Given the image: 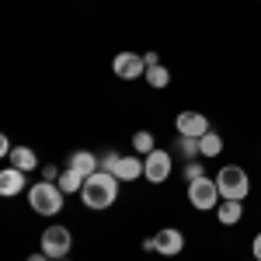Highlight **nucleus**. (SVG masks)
<instances>
[{"mask_svg": "<svg viewBox=\"0 0 261 261\" xmlns=\"http://www.w3.org/2000/svg\"><path fill=\"white\" fill-rule=\"evenodd\" d=\"M119 185L122 181L115 174H108V171H98V174H91V178L84 181V192L81 199L87 209H108V205H115L119 199Z\"/></svg>", "mask_w": 261, "mask_h": 261, "instance_id": "nucleus-1", "label": "nucleus"}, {"mask_svg": "<svg viewBox=\"0 0 261 261\" xmlns=\"http://www.w3.org/2000/svg\"><path fill=\"white\" fill-rule=\"evenodd\" d=\"M63 199H66V192H63L56 181H39V185L28 188V205L39 216H56L63 209Z\"/></svg>", "mask_w": 261, "mask_h": 261, "instance_id": "nucleus-2", "label": "nucleus"}, {"mask_svg": "<svg viewBox=\"0 0 261 261\" xmlns=\"http://www.w3.org/2000/svg\"><path fill=\"white\" fill-rule=\"evenodd\" d=\"M216 188H220L223 199L244 202V199H247V192H251V178H247V171L237 167V164H223L220 171H216Z\"/></svg>", "mask_w": 261, "mask_h": 261, "instance_id": "nucleus-3", "label": "nucleus"}, {"mask_svg": "<svg viewBox=\"0 0 261 261\" xmlns=\"http://www.w3.org/2000/svg\"><path fill=\"white\" fill-rule=\"evenodd\" d=\"M188 202H192V209H199V213H209V209H216V205L223 202L220 188H216V178L188 181Z\"/></svg>", "mask_w": 261, "mask_h": 261, "instance_id": "nucleus-4", "label": "nucleus"}, {"mask_svg": "<svg viewBox=\"0 0 261 261\" xmlns=\"http://www.w3.org/2000/svg\"><path fill=\"white\" fill-rule=\"evenodd\" d=\"M70 247H73V237H70V230L66 226H45L42 230V251L49 254L53 261H60V258H66L70 254Z\"/></svg>", "mask_w": 261, "mask_h": 261, "instance_id": "nucleus-5", "label": "nucleus"}, {"mask_svg": "<svg viewBox=\"0 0 261 261\" xmlns=\"http://www.w3.org/2000/svg\"><path fill=\"white\" fill-rule=\"evenodd\" d=\"M171 171H174V157H171L167 150H153V153L143 157V178L150 181V185L167 181V178H171Z\"/></svg>", "mask_w": 261, "mask_h": 261, "instance_id": "nucleus-6", "label": "nucleus"}, {"mask_svg": "<svg viewBox=\"0 0 261 261\" xmlns=\"http://www.w3.org/2000/svg\"><path fill=\"white\" fill-rule=\"evenodd\" d=\"M112 70H115L119 81H140V77H146V60H143V53L125 49L112 60Z\"/></svg>", "mask_w": 261, "mask_h": 261, "instance_id": "nucleus-7", "label": "nucleus"}, {"mask_svg": "<svg viewBox=\"0 0 261 261\" xmlns=\"http://www.w3.org/2000/svg\"><path fill=\"white\" fill-rule=\"evenodd\" d=\"M174 129H178V136H195V140H202L213 125H209V119L202 112H181L178 119H174Z\"/></svg>", "mask_w": 261, "mask_h": 261, "instance_id": "nucleus-8", "label": "nucleus"}, {"mask_svg": "<svg viewBox=\"0 0 261 261\" xmlns=\"http://www.w3.org/2000/svg\"><path fill=\"white\" fill-rule=\"evenodd\" d=\"M153 247H157V254H164V258H174V254H181V247H185V233H181L178 226H164L161 233H153Z\"/></svg>", "mask_w": 261, "mask_h": 261, "instance_id": "nucleus-9", "label": "nucleus"}, {"mask_svg": "<svg viewBox=\"0 0 261 261\" xmlns=\"http://www.w3.org/2000/svg\"><path fill=\"white\" fill-rule=\"evenodd\" d=\"M28 188V178H24V171L18 167H4L0 171V195H7V199H14Z\"/></svg>", "mask_w": 261, "mask_h": 261, "instance_id": "nucleus-10", "label": "nucleus"}, {"mask_svg": "<svg viewBox=\"0 0 261 261\" xmlns=\"http://www.w3.org/2000/svg\"><path fill=\"white\" fill-rule=\"evenodd\" d=\"M70 171H77L81 178H91V174L101 171V161L91 150H77V153H70Z\"/></svg>", "mask_w": 261, "mask_h": 261, "instance_id": "nucleus-11", "label": "nucleus"}, {"mask_svg": "<svg viewBox=\"0 0 261 261\" xmlns=\"http://www.w3.org/2000/svg\"><path fill=\"white\" fill-rule=\"evenodd\" d=\"M7 161H11V167H18V171H24V174H32V171H39V167H42L32 146H14Z\"/></svg>", "mask_w": 261, "mask_h": 261, "instance_id": "nucleus-12", "label": "nucleus"}, {"mask_svg": "<svg viewBox=\"0 0 261 261\" xmlns=\"http://www.w3.org/2000/svg\"><path fill=\"white\" fill-rule=\"evenodd\" d=\"M241 216H244V202H237V199H223L220 205H216V220H220L223 226L241 223Z\"/></svg>", "mask_w": 261, "mask_h": 261, "instance_id": "nucleus-13", "label": "nucleus"}, {"mask_svg": "<svg viewBox=\"0 0 261 261\" xmlns=\"http://www.w3.org/2000/svg\"><path fill=\"white\" fill-rule=\"evenodd\" d=\"M115 178H119V181L143 178V157H140V153H136V157H122L119 167H115Z\"/></svg>", "mask_w": 261, "mask_h": 261, "instance_id": "nucleus-14", "label": "nucleus"}, {"mask_svg": "<svg viewBox=\"0 0 261 261\" xmlns=\"http://www.w3.org/2000/svg\"><path fill=\"white\" fill-rule=\"evenodd\" d=\"M199 146H202V161H216V157L223 153V136L216 133V129H209V133L199 140Z\"/></svg>", "mask_w": 261, "mask_h": 261, "instance_id": "nucleus-15", "label": "nucleus"}, {"mask_svg": "<svg viewBox=\"0 0 261 261\" xmlns=\"http://www.w3.org/2000/svg\"><path fill=\"white\" fill-rule=\"evenodd\" d=\"M84 181H87V178H81L77 171H70V167H66V171L60 174V181H56V185H60L66 195H77V192H84Z\"/></svg>", "mask_w": 261, "mask_h": 261, "instance_id": "nucleus-16", "label": "nucleus"}, {"mask_svg": "<svg viewBox=\"0 0 261 261\" xmlns=\"http://www.w3.org/2000/svg\"><path fill=\"white\" fill-rule=\"evenodd\" d=\"M143 81L150 84V87H167V84H171V73H167L164 63H157V66H146V77H143Z\"/></svg>", "mask_w": 261, "mask_h": 261, "instance_id": "nucleus-17", "label": "nucleus"}, {"mask_svg": "<svg viewBox=\"0 0 261 261\" xmlns=\"http://www.w3.org/2000/svg\"><path fill=\"white\" fill-rule=\"evenodd\" d=\"M174 150H178L181 157H188V161H195V157H202V146L195 136H178V143H174Z\"/></svg>", "mask_w": 261, "mask_h": 261, "instance_id": "nucleus-18", "label": "nucleus"}, {"mask_svg": "<svg viewBox=\"0 0 261 261\" xmlns=\"http://www.w3.org/2000/svg\"><path fill=\"white\" fill-rule=\"evenodd\" d=\"M133 150H136L140 157H146V153H153V150H157V143H153V133H146V129H140V133L133 136Z\"/></svg>", "mask_w": 261, "mask_h": 261, "instance_id": "nucleus-19", "label": "nucleus"}, {"mask_svg": "<svg viewBox=\"0 0 261 261\" xmlns=\"http://www.w3.org/2000/svg\"><path fill=\"white\" fill-rule=\"evenodd\" d=\"M199 178H205V161H202V157L185 161V185H188V181H199Z\"/></svg>", "mask_w": 261, "mask_h": 261, "instance_id": "nucleus-20", "label": "nucleus"}, {"mask_svg": "<svg viewBox=\"0 0 261 261\" xmlns=\"http://www.w3.org/2000/svg\"><path fill=\"white\" fill-rule=\"evenodd\" d=\"M98 161H101V171H108V174H115V167H119L122 153H115V150H105V153H101Z\"/></svg>", "mask_w": 261, "mask_h": 261, "instance_id": "nucleus-21", "label": "nucleus"}, {"mask_svg": "<svg viewBox=\"0 0 261 261\" xmlns=\"http://www.w3.org/2000/svg\"><path fill=\"white\" fill-rule=\"evenodd\" d=\"M39 174H42V181H60V167H56V164H42L39 167Z\"/></svg>", "mask_w": 261, "mask_h": 261, "instance_id": "nucleus-22", "label": "nucleus"}, {"mask_svg": "<svg viewBox=\"0 0 261 261\" xmlns=\"http://www.w3.org/2000/svg\"><path fill=\"white\" fill-rule=\"evenodd\" d=\"M251 254H254V261H261V233L254 237V244H251Z\"/></svg>", "mask_w": 261, "mask_h": 261, "instance_id": "nucleus-23", "label": "nucleus"}, {"mask_svg": "<svg viewBox=\"0 0 261 261\" xmlns=\"http://www.w3.org/2000/svg\"><path fill=\"white\" fill-rule=\"evenodd\" d=\"M11 150H14V146L7 143V136H0V153H4V157H11Z\"/></svg>", "mask_w": 261, "mask_h": 261, "instance_id": "nucleus-24", "label": "nucleus"}, {"mask_svg": "<svg viewBox=\"0 0 261 261\" xmlns=\"http://www.w3.org/2000/svg\"><path fill=\"white\" fill-rule=\"evenodd\" d=\"M143 60H146V66H157V63H161V56H157V53H143Z\"/></svg>", "mask_w": 261, "mask_h": 261, "instance_id": "nucleus-25", "label": "nucleus"}, {"mask_svg": "<svg viewBox=\"0 0 261 261\" xmlns=\"http://www.w3.org/2000/svg\"><path fill=\"white\" fill-rule=\"evenodd\" d=\"M24 261H53V258H49L45 251H39V254H28V258H24Z\"/></svg>", "mask_w": 261, "mask_h": 261, "instance_id": "nucleus-26", "label": "nucleus"}, {"mask_svg": "<svg viewBox=\"0 0 261 261\" xmlns=\"http://www.w3.org/2000/svg\"><path fill=\"white\" fill-rule=\"evenodd\" d=\"M60 261H66V258H60Z\"/></svg>", "mask_w": 261, "mask_h": 261, "instance_id": "nucleus-27", "label": "nucleus"}]
</instances>
